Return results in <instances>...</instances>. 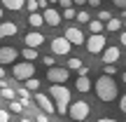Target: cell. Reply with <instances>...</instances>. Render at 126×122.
<instances>
[{"instance_id":"cb8c5ba5","label":"cell","mask_w":126,"mask_h":122,"mask_svg":"<svg viewBox=\"0 0 126 122\" xmlns=\"http://www.w3.org/2000/svg\"><path fill=\"white\" fill-rule=\"evenodd\" d=\"M9 110H12V113H23V103H21V101H16V99L9 101Z\"/></svg>"},{"instance_id":"d6a6232c","label":"cell","mask_w":126,"mask_h":122,"mask_svg":"<svg viewBox=\"0 0 126 122\" xmlns=\"http://www.w3.org/2000/svg\"><path fill=\"white\" fill-rule=\"evenodd\" d=\"M35 122H49V118H47L45 113H37L35 115Z\"/></svg>"},{"instance_id":"ffe728a7","label":"cell","mask_w":126,"mask_h":122,"mask_svg":"<svg viewBox=\"0 0 126 122\" xmlns=\"http://www.w3.org/2000/svg\"><path fill=\"white\" fill-rule=\"evenodd\" d=\"M122 28H124V21H122V19H110L108 26H105V31H122Z\"/></svg>"},{"instance_id":"e575fe53","label":"cell","mask_w":126,"mask_h":122,"mask_svg":"<svg viewBox=\"0 0 126 122\" xmlns=\"http://www.w3.org/2000/svg\"><path fill=\"white\" fill-rule=\"evenodd\" d=\"M42 61H45V66L54 68V56H45V59H42Z\"/></svg>"},{"instance_id":"e0dca14e","label":"cell","mask_w":126,"mask_h":122,"mask_svg":"<svg viewBox=\"0 0 126 122\" xmlns=\"http://www.w3.org/2000/svg\"><path fill=\"white\" fill-rule=\"evenodd\" d=\"M23 5H26V0H2V7L12 9V12H19Z\"/></svg>"},{"instance_id":"2e32d148","label":"cell","mask_w":126,"mask_h":122,"mask_svg":"<svg viewBox=\"0 0 126 122\" xmlns=\"http://www.w3.org/2000/svg\"><path fill=\"white\" fill-rule=\"evenodd\" d=\"M75 87H77V92H82V94H86V92L91 89V80L89 77H77V82H75Z\"/></svg>"},{"instance_id":"83f0119b","label":"cell","mask_w":126,"mask_h":122,"mask_svg":"<svg viewBox=\"0 0 126 122\" xmlns=\"http://www.w3.org/2000/svg\"><path fill=\"white\" fill-rule=\"evenodd\" d=\"M75 17H77V12H75L72 7H70V9H63V19H75Z\"/></svg>"},{"instance_id":"7dc6e473","label":"cell","mask_w":126,"mask_h":122,"mask_svg":"<svg viewBox=\"0 0 126 122\" xmlns=\"http://www.w3.org/2000/svg\"><path fill=\"white\" fill-rule=\"evenodd\" d=\"M2 14H5V12H2V7H0V19H2Z\"/></svg>"},{"instance_id":"f546056e","label":"cell","mask_w":126,"mask_h":122,"mask_svg":"<svg viewBox=\"0 0 126 122\" xmlns=\"http://www.w3.org/2000/svg\"><path fill=\"white\" fill-rule=\"evenodd\" d=\"M119 110H122V113H126V94L119 96Z\"/></svg>"},{"instance_id":"ee69618b","label":"cell","mask_w":126,"mask_h":122,"mask_svg":"<svg viewBox=\"0 0 126 122\" xmlns=\"http://www.w3.org/2000/svg\"><path fill=\"white\" fill-rule=\"evenodd\" d=\"M72 2H77V5H84V2H86V0H72Z\"/></svg>"},{"instance_id":"7c38bea8","label":"cell","mask_w":126,"mask_h":122,"mask_svg":"<svg viewBox=\"0 0 126 122\" xmlns=\"http://www.w3.org/2000/svg\"><path fill=\"white\" fill-rule=\"evenodd\" d=\"M23 42H26V47H31V49H37V47L45 42V35L37 33V31H33V33H28V35L23 38Z\"/></svg>"},{"instance_id":"c3c4849f","label":"cell","mask_w":126,"mask_h":122,"mask_svg":"<svg viewBox=\"0 0 126 122\" xmlns=\"http://www.w3.org/2000/svg\"><path fill=\"white\" fill-rule=\"evenodd\" d=\"M124 31H126V21H124Z\"/></svg>"},{"instance_id":"7bdbcfd3","label":"cell","mask_w":126,"mask_h":122,"mask_svg":"<svg viewBox=\"0 0 126 122\" xmlns=\"http://www.w3.org/2000/svg\"><path fill=\"white\" fill-rule=\"evenodd\" d=\"M122 82H124V85H126V71L122 73Z\"/></svg>"},{"instance_id":"4316f807","label":"cell","mask_w":126,"mask_h":122,"mask_svg":"<svg viewBox=\"0 0 126 122\" xmlns=\"http://www.w3.org/2000/svg\"><path fill=\"white\" fill-rule=\"evenodd\" d=\"M26 7H28V12H33V14H35L40 5H37V0H28V2H26Z\"/></svg>"},{"instance_id":"4fadbf2b","label":"cell","mask_w":126,"mask_h":122,"mask_svg":"<svg viewBox=\"0 0 126 122\" xmlns=\"http://www.w3.org/2000/svg\"><path fill=\"white\" fill-rule=\"evenodd\" d=\"M42 17H45V24H49V26H59L61 24V14L56 12L54 7H47L45 12H42Z\"/></svg>"},{"instance_id":"52a82bcc","label":"cell","mask_w":126,"mask_h":122,"mask_svg":"<svg viewBox=\"0 0 126 122\" xmlns=\"http://www.w3.org/2000/svg\"><path fill=\"white\" fill-rule=\"evenodd\" d=\"M65 38L70 45H84L86 42V38H84V31L82 28H77V26H70V28H65Z\"/></svg>"},{"instance_id":"9a60e30c","label":"cell","mask_w":126,"mask_h":122,"mask_svg":"<svg viewBox=\"0 0 126 122\" xmlns=\"http://www.w3.org/2000/svg\"><path fill=\"white\" fill-rule=\"evenodd\" d=\"M16 24H12V21H5V24H0V38H7V35H16Z\"/></svg>"},{"instance_id":"3957f363","label":"cell","mask_w":126,"mask_h":122,"mask_svg":"<svg viewBox=\"0 0 126 122\" xmlns=\"http://www.w3.org/2000/svg\"><path fill=\"white\" fill-rule=\"evenodd\" d=\"M12 75L16 77V80H23V82H28L33 75H35V66H33L31 61H21V63H14V68H12Z\"/></svg>"},{"instance_id":"b9f144b4","label":"cell","mask_w":126,"mask_h":122,"mask_svg":"<svg viewBox=\"0 0 126 122\" xmlns=\"http://www.w3.org/2000/svg\"><path fill=\"white\" fill-rule=\"evenodd\" d=\"M119 14H122V19H124V21H126V9H122V12H119Z\"/></svg>"},{"instance_id":"30bf717a","label":"cell","mask_w":126,"mask_h":122,"mask_svg":"<svg viewBox=\"0 0 126 122\" xmlns=\"http://www.w3.org/2000/svg\"><path fill=\"white\" fill-rule=\"evenodd\" d=\"M35 103L40 106L42 110H45V115H51V113H56V106H54V101H51L49 96H45V94H35Z\"/></svg>"},{"instance_id":"277c9868","label":"cell","mask_w":126,"mask_h":122,"mask_svg":"<svg viewBox=\"0 0 126 122\" xmlns=\"http://www.w3.org/2000/svg\"><path fill=\"white\" fill-rule=\"evenodd\" d=\"M89 113H91V106L86 103V101H75V103H70V108H68V115H70L72 120H77V122L86 120Z\"/></svg>"},{"instance_id":"681fc988","label":"cell","mask_w":126,"mask_h":122,"mask_svg":"<svg viewBox=\"0 0 126 122\" xmlns=\"http://www.w3.org/2000/svg\"><path fill=\"white\" fill-rule=\"evenodd\" d=\"M0 89H2V85H0Z\"/></svg>"},{"instance_id":"74e56055","label":"cell","mask_w":126,"mask_h":122,"mask_svg":"<svg viewBox=\"0 0 126 122\" xmlns=\"http://www.w3.org/2000/svg\"><path fill=\"white\" fill-rule=\"evenodd\" d=\"M37 5H40L42 9H47V7H49V2H47V0H37Z\"/></svg>"},{"instance_id":"8d00e7d4","label":"cell","mask_w":126,"mask_h":122,"mask_svg":"<svg viewBox=\"0 0 126 122\" xmlns=\"http://www.w3.org/2000/svg\"><path fill=\"white\" fill-rule=\"evenodd\" d=\"M119 42H122V45L126 47V31H122V35H119Z\"/></svg>"},{"instance_id":"1f68e13d","label":"cell","mask_w":126,"mask_h":122,"mask_svg":"<svg viewBox=\"0 0 126 122\" xmlns=\"http://www.w3.org/2000/svg\"><path fill=\"white\" fill-rule=\"evenodd\" d=\"M0 122H9V110H0Z\"/></svg>"},{"instance_id":"f35d334b","label":"cell","mask_w":126,"mask_h":122,"mask_svg":"<svg viewBox=\"0 0 126 122\" xmlns=\"http://www.w3.org/2000/svg\"><path fill=\"white\" fill-rule=\"evenodd\" d=\"M86 2H89L91 7H98V5H100V0H86Z\"/></svg>"},{"instance_id":"ac0fdd59","label":"cell","mask_w":126,"mask_h":122,"mask_svg":"<svg viewBox=\"0 0 126 122\" xmlns=\"http://www.w3.org/2000/svg\"><path fill=\"white\" fill-rule=\"evenodd\" d=\"M28 21H31L33 28H40L42 24H45V17H42L40 12H35V14H31V17H28Z\"/></svg>"},{"instance_id":"5bb4252c","label":"cell","mask_w":126,"mask_h":122,"mask_svg":"<svg viewBox=\"0 0 126 122\" xmlns=\"http://www.w3.org/2000/svg\"><path fill=\"white\" fill-rule=\"evenodd\" d=\"M68 68L77 71V73H79V77H84L86 73H89V68H86L84 63H82V59H77V56H70V59H68Z\"/></svg>"},{"instance_id":"7a4b0ae2","label":"cell","mask_w":126,"mask_h":122,"mask_svg":"<svg viewBox=\"0 0 126 122\" xmlns=\"http://www.w3.org/2000/svg\"><path fill=\"white\" fill-rule=\"evenodd\" d=\"M49 94H51V101H54V106H56V113L65 115L68 108H70V89L63 87V85H51Z\"/></svg>"},{"instance_id":"d6986e66","label":"cell","mask_w":126,"mask_h":122,"mask_svg":"<svg viewBox=\"0 0 126 122\" xmlns=\"http://www.w3.org/2000/svg\"><path fill=\"white\" fill-rule=\"evenodd\" d=\"M21 56H23V61H35L37 59V49H31V47H26V49H21Z\"/></svg>"},{"instance_id":"8992f818","label":"cell","mask_w":126,"mask_h":122,"mask_svg":"<svg viewBox=\"0 0 126 122\" xmlns=\"http://www.w3.org/2000/svg\"><path fill=\"white\" fill-rule=\"evenodd\" d=\"M86 49L91 52V54H100V52H105V47H108V42H105V35L100 33V35H91L89 40L84 42Z\"/></svg>"},{"instance_id":"9c48e42d","label":"cell","mask_w":126,"mask_h":122,"mask_svg":"<svg viewBox=\"0 0 126 122\" xmlns=\"http://www.w3.org/2000/svg\"><path fill=\"white\" fill-rule=\"evenodd\" d=\"M70 49H72V45L65 40V38H54V40H51V52H54L56 56H63V54H68Z\"/></svg>"},{"instance_id":"f1b7e54d","label":"cell","mask_w":126,"mask_h":122,"mask_svg":"<svg viewBox=\"0 0 126 122\" xmlns=\"http://www.w3.org/2000/svg\"><path fill=\"white\" fill-rule=\"evenodd\" d=\"M110 19H112V14H110V12H98V21H105V24H108Z\"/></svg>"},{"instance_id":"8fae6325","label":"cell","mask_w":126,"mask_h":122,"mask_svg":"<svg viewBox=\"0 0 126 122\" xmlns=\"http://www.w3.org/2000/svg\"><path fill=\"white\" fill-rule=\"evenodd\" d=\"M119 54H122L119 47H114V45L105 47V52H103V63H105V66H114V61H119Z\"/></svg>"},{"instance_id":"484cf974","label":"cell","mask_w":126,"mask_h":122,"mask_svg":"<svg viewBox=\"0 0 126 122\" xmlns=\"http://www.w3.org/2000/svg\"><path fill=\"white\" fill-rule=\"evenodd\" d=\"M77 21H79V24H89L91 21V17H89V12H77Z\"/></svg>"},{"instance_id":"44dd1931","label":"cell","mask_w":126,"mask_h":122,"mask_svg":"<svg viewBox=\"0 0 126 122\" xmlns=\"http://www.w3.org/2000/svg\"><path fill=\"white\" fill-rule=\"evenodd\" d=\"M89 31L94 33V35H100V31H105V26H103V21H89Z\"/></svg>"},{"instance_id":"5b68a950","label":"cell","mask_w":126,"mask_h":122,"mask_svg":"<svg viewBox=\"0 0 126 122\" xmlns=\"http://www.w3.org/2000/svg\"><path fill=\"white\" fill-rule=\"evenodd\" d=\"M70 77V71L68 68H61V66H54L47 71V80L51 82V85H65V80Z\"/></svg>"},{"instance_id":"603a6c76","label":"cell","mask_w":126,"mask_h":122,"mask_svg":"<svg viewBox=\"0 0 126 122\" xmlns=\"http://www.w3.org/2000/svg\"><path fill=\"white\" fill-rule=\"evenodd\" d=\"M0 85H2V82H0ZM0 94H2L5 99H9V101H14V96H16V94H14V89H9L7 85H2V89H0Z\"/></svg>"},{"instance_id":"ab89813d","label":"cell","mask_w":126,"mask_h":122,"mask_svg":"<svg viewBox=\"0 0 126 122\" xmlns=\"http://www.w3.org/2000/svg\"><path fill=\"white\" fill-rule=\"evenodd\" d=\"M98 122H117V120H114V118H100Z\"/></svg>"},{"instance_id":"ba28073f","label":"cell","mask_w":126,"mask_h":122,"mask_svg":"<svg viewBox=\"0 0 126 122\" xmlns=\"http://www.w3.org/2000/svg\"><path fill=\"white\" fill-rule=\"evenodd\" d=\"M16 56H19V49H16V47H9V45L0 47V66H5V63H14V61H16Z\"/></svg>"},{"instance_id":"836d02e7","label":"cell","mask_w":126,"mask_h":122,"mask_svg":"<svg viewBox=\"0 0 126 122\" xmlns=\"http://www.w3.org/2000/svg\"><path fill=\"white\" fill-rule=\"evenodd\" d=\"M59 2H61L63 9H70V7H72V0H59Z\"/></svg>"},{"instance_id":"d590c367","label":"cell","mask_w":126,"mask_h":122,"mask_svg":"<svg viewBox=\"0 0 126 122\" xmlns=\"http://www.w3.org/2000/svg\"><path fill=\"white\" fill-rule=\"evenodd\" d=\"M114 5H117V7H122V9H126V0H114Z\"/></svg>"},{"instance_id":"4dcf8cb0","label":"cell","mask_w":126,"mask_h":122,"mask_svg":"<svg viewBox=\"0 0 126 122\" xmlns=\"http://www.w3.org/2000/svg\"><path fill=\"white\" fill-rule=\"evenodd\" d=\"M103 71H105V75H110V77H112L114 73H117V68H114V66H105Z\"/></svg>"},{"instance_id":"d4e9b609","label":"cell","mask_w":126,"mask_h":122,"mask_svg":"<svg viewBox=\"0 0 126 122\" xmlns=\"http://www.w3.org/2000/svg\"><path fill=\"white\" fill-rule=\"evenodd\" d=\"M37 87H40V80H37V77H31V80L26 82V89H28V92H35Z\"/></svg>"},{"instance_id":"bcb514c9","label":"cell","mask_w":126,"mask_h":122,"mask_svg":"<svg viewBox=\"0 0 126 122\" xmlns=\"http://www.w3.org/2000/svg\"><path fill=\"white\" fill-rule=\"evenodd\" d=\"M47 2H51V5H54V2H59V0H47Z\"/></svg>"},{"instance_id":"f6af8a7d","label":"cell","mask_w":126,"mask_h":122,"mask_svg":"<svg viewBox=\"0 0 126 122\" xmlns=\"http://www.w3.org/2000/svg\"><path fill=\"white\" fill-rule=\"evenodd\" d=\"M19 122H33V120H28V118H21V120H19Z\"/></svg>"},{"instance_id":"6da1fadb","label":"cell","mask_w":126,"mask_h":122,"mask_svg":"<svg viewBox=\"0 0 126 122\" xmlns=\"http://www.w3.org/2000/svg\"><path fill=\"white\" fill-rule=\"evenodd\" d=\"M94 89H96V96H98L100 101H105V103H110V101H114V99L119 96L117 82H114L110 75H100L98 80H96Z\"/></svg>"},{"instance_id":"60d3db41","label":"cell","mask_w":126,"mask_h":122,"mask_svg":"<svg viewBox=\"0 0 126 122\" xmlns=\"http://www.w3.org/2000/svg\"><path fill=\"white\" fill-rule=\"evenodd\" d=\"M5 75H7V73H5V68H2V66H0V80H2V77H5Z\"/></svg>"},{"instance_id":"7402d4cb","label":"cell","mask_w":126,"mask_h":122,"mask_svg":"<svg viewBox=\"0 0 126 122\" xmlns=\"http://www.w3.org/2000/svg\"><path fill=\"white\" fill-rule=\"evenodd\" d=\"M16 94H19V101H21V103H23V106L28 108V101H31V92H28L26 87H23V89H19Z\"/></svg>"}]
</instances>
